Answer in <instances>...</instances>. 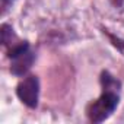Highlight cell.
<instances>
[{"label":"cell","instance_id":"5b68a950","mask_svg":"<svg viewBox=\"0 0 124 124\" xmlns=\"http://www.w3.org/2000/svg\"><path fill=\"white\" fill-rule=\"evenodd\" d=\"M101 83H102L104 91H112V92H115V89L120 88V82L117 79H114L108 72H102V75H101Z\"/></svg>","mask_w":124,"mask_h":124},{"label":"cell","instance_id":"3957f363","mask_svg":"<svg viewBox=\"0 0 124 124\" xmlns=\"http://www.w3.org/2000/svg\"><path fill=\"white\" fill-rule=\"evenodd\" d=\"M16 93L25 105H28L29 108H35L38 105V93H39V82L37 76L25 78L18 85Z\"/></svg>","mask_w":124,"mask_h":124},{"label":"cell","instance_id":"277c9868","mask_svg":"<svg viewBox=\"0 0 124 124\" xmlns=\"http://www.w3.org/2000/svg\"><path fill=\"white\" fill-rule=\"evenodd\" d=\"M18 38H16V35L13 34V29L9 26V25H2V42H3V45H6V47H9V48H12L13 45H16L18 42Z\"/></svg>","mask_w":124,"mask_h":124},{"label":"cell","instance_id":"7a4b0ae2","mask_svg":"<svg viewBox=\"0 0 124 124\" xmlns=\"http://www.w3.org/2000/svg\"><path fill=\"white\" fill-rule=\"evenodd\" d=\"M8 55L12 60L10 72L16 76H23L31 69L34 60H35V54L29 50L28 42H18L16 45L9 48Z\"/></svg>","mask_w":124,"mask_h":124},{"label":"cell","instance_id":"8992f818","mask_svg":"<svg viewBox=\"0 0 124 124\" xmlns=\"http://www.w3.org/2000/svg\"><path fill=\"white\" fill-rule=\"evenodd\" d=\"M107 35L109 37V39H111L112 45H114V47H117V48L121 51V54H124V41H123V39H120L118 37H115V35L109 34V32H107Z\"/></svg>","mask_w":124,"mask_h":124},{"label":"cell","instance_id":"6da1fadb","mask_svg":"<svg viewBox=\"0 0 124 124\" xmlns=\"http://www.w3.org/2000/svg\"><path fill=\"white\" fill-rule=\"evenodd\" d=\"M117 105H118L117 92L104 91V93L88 107L86 112L92 123H102L112 114V111L117 108Z\"/></svg>","mask_w":124,"mask_h":124}]
</instances>
